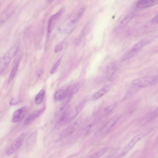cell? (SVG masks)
I'll return each mask as SVG.
<instances>
[{
  "label": "cell",
  "instance_id": "ffe728a7",
  "mask_svg": "<svg viewBox=\"0 0 158 158\" xmlns=\"http://www.w3.org/2000/svg\"><path fill=\"white\" fill-rule=\"evenodd\" d=\"M19 65V62L18 61L15 64V65L12 68L11 72H10L8 82L10 83L13 79L14 77L16 74L18 69Z\"/></svg>",
  "mask_w": 158,
  "mask_h": 158
},
{
  "label": "cell",
  "instance_id": "7a4b0ae2",
  "mask_svg": "<svg viewBox=\"0 0 158 158\" xmlns=\"http://www.w3.org/2000/svg\"><path fill=\"white\" fill-rule=\"evenodd\" d=\"M158 83V75L146 76L134 80L131 83L130 88L131 93L140 89L154 86Z\"/></svg>",
  "mask_w": 158,
  "mask_h": 158
},
{
  "label": "cell",
  "instance_id": "603a6c76",
  "mask_svg": "<svg viewBox=\"0 0 158 158\" xmlns=\"http://www.w3.org/2000/svg\"><path fill=\"white\" fill-rule=\"evenodd\" d=\"M109 147H106V148L103 149L99 152H96V153L90 156L89 158H98L100 156L103 155L105 153L109 150Z\"/></svg>",
  "mask_w": 158,
  "mask_h": 158
},
{
  "label": "cell",
  "instance_id": "d4e9b609",
  "mask_svg": "<svg viewBox=\"0 0 158 158\" xmlns=\"http://www.w3.org/2000/svg\"><path fill=\"white\" fill-rule=\"evenodd\" d=\"M116 106V104L115 103L111 105V106H109V107L106 108L104 110V114L105 115L109 114L114 109Z\"/></svg>",
  "mask_w": 158,
  "mask_h": 158
},
{
  "label": "cell",
  "instance_id": "8fae6325",
  "mask_svg": "<svg viewBox=\"0 0 158 158\" xmlns=\"http://www.w3.org/2000/svg\"><path fill=\"white\" fill-rule=\"evenodd\" d=\"M118 64L116 62L110 64L105 69V73L106 77L109 79H110L115 73L118 70Z\"/></svg>",
  "mask_w": 158,
  "mask_h": 158
},
{
  "label": "cell",
  "instance_id": "3957f363",
  "mask_svg": "<svg viewBox=\"0 0 158 158\" xmlns=\"http://www.w3.org/2000/svg\"><path fill=\"white\" fill-rule=\"evenodd\" d=\"M19 42H17L11 47L0 60V72L1 73L6 70L12 58L18 50Z\"/></svg>",
  "mask_w": 158,
  "mask_h": 158
},
{
  "label": "cell",
  "instance_id": "7c38bea8",
  "mask_svg": "<svg viewBox=\"0 0 158 158\" xmlns=\"http://www.w3.org/2000/svg\"><path fill=\"white\" fill-rule=\"evenodd\" d=\"M45 107H44L33 113L30 115L24 121V125H28L31 123L35 119L38 118L45 111Z\"/></svg>",
  "mask_w": 158,
  "mask_h": 158
},
{
  "label": "cell",
  "instance_id": "e0dca14e",
  "mask_svg": "<svg viewBox=\"0 0 158 158\" xmlns=\"http://www.w3.org/2000/svg\"><path fill=\"white\" fill-rule=\"evenodd\" d=\"M110 87L109 85H106L94 94L93 95V98L95 99H98L103 96L109 91Z\"/></svg>",
  "mask_w": 158,
  "mask_h": 158
},
{
  "label": "cell",
  "instance_id": "277c9868",
  "mask_svg": "<svg viewBox=\"0 0 158 158\" xmlns=\"http://www.w3.org/2000/svg\"><path fill=\"white\" fill-rule=\"evenodd\" d=\"M151 131V129H150V130L149 129V130L144 131L136 135L131 140L128 144L124 149L121 153L120 156H122L126 155L138 141L150 134Z\"/></svg>",
  "mask_w": 158,
  "mask_h": 158
},
{
  "label": "cell",
  "instance_id": "ac0fdd59",
  "mask_svg": "<svg viewBox=\"0 0 158 158\" xmlns=\"http://www.w3.org/2000/svg\"><path fill=\"white\" fill-rule=\"evenodd\" d=\"M45 94V90L43 89L40 90L35 97V104L37 105H39L42 103Z\"/></svg>",
  "mask_w": 158,
  "mask_h": 158
},
{
  "label": "cell",
  "instance_id": "2e32d148",
  "mask_svg": "<svg viewBox=\"0 0 158 158\" xmlns=\"http://www.w3.org/2000/svg\"><path fill=\"white\" fill-rule=\"evenodd\" d=\"M67 93V89L65 90L60 89L55 92L54 98L56 101H59L66 97Z\"/></svg>",
  "mask_w": 158,
  "mask_h": 158
},
{
  "label": "cell",
  "instance_id": "4316f807",
  "mask_svg": "<svg viewBox=\"0 0 158 158\" xmlns=\"http://www.w3.org/2000/svg\"><path fill=\"white\" fill-rule=\"evenodd\" d=\"M62 48V47L61 45H58L56 46L55 49V52H59L60 50H61Z\"/></svg>",
  "mask_w": 158,
  "mask_h": 158
},
{
  "label": "cell",
  "instance_id": "9c48e42d",
  "mask_svg": "<svg viewBox=\"0 0 158 158\" xmlns=\"http://www.w3.org/2000/svg\"><path fill=\"white\" fill-rule=\"evenodd\" d=\"M81 122V119H78L72 125L62 131L60 134V137L61 138L66 137L72 134L79 127Z\"/></svg>",
  "mask_w": 158,
  "mask_h": 158
},
{
  "label": "cell",
  "instance_id": "9a60e30c",
  "mask_svg": "<svg viewBox=\"0 0 158 158\" xmlns=\"http://www.w3.org/2000/svg\"><path fill=\"white\" fill-rule=\"evenodd\" d=\"M37 137V133L34 132L28 136L26 142V146L27 149H30L34 145Z\"/></svg>",
  "mask_w": 158,
  "mask_h": 158
},
{
  "label": "cell",
  "instance_id": "5b68a950",
  "mask_svg": "<svg viewBox=\"0 0 158 158\" xmlns=\"http://www.w3.org/2000/svg\"><path fill=\"white\" fill-rule=\"evenodd\" d=\"M119 118L118 116H115L108 121L95 133L96 137H99L105 135L114 125Z\"/></svg>",
  "mask_w": 158,
  "mask_h": 158
},
{
  "label": "cell",
  "instance_id": "8992f818",
  "mask_svg": "<svg viewBox=\"0 0 158 158\" xmlns=\"http://www.w3.org/2000/svg\"><path fill=\"white\" fill-rule=\"evenodd\" d=\"M26 136V134H23L16 138L7 149L6 151L7 155H11L20 148L23 143Z\"/></svg>",
  "mask_w": 158,
  "mask_h": 158
},
{
  "label": "cell",
  "instance_id": "6da1fadb",
  "mask_svg": "<svg viewBox=\"0 0 158 158\" xmlns=\"http://www.w3.org/2000/svg\"><path fill=\"white\" fill-rule=\"evenodd\" d=\"M85 11L81 8L71 14L64 21L58 28V31L62 33H70L75 29Z\"/></svg>",
  "mask_w": 158,
  "mask_h": 158
},
{
  "label": "cell",
  "instance_id": "44dd1931",
  "mask_svg": "<svg viewBox=\"0 0 158 158\" xmlns=\"http://www.w3.org/2000/svg\"><path fill=\"white\" fill-rule=\"evenodd\" d=\"M158 116V107L148 114L145 118V122H148L154 119Z\"/></svg>",
  "mask_w": 158,
  "mask_h": 158
},
{
  "label": "cell",
  "instance_id": "30bf717a",
  "mask_svg": "<svg viewBox=\"0 0 158 158\" xmlns=\"http://www.w3.org/2000/svg\"><path fill=\"white\" fill-rule=\"evenodd\" d=\"M158 1L153 0H142L137 1L136 6L138 8L143 9L149 8L157 4Z\"/></svg>",
  "mask_w": 158,
  "mask_h": 158
},
{
  "label": "cell",
  "instance_id": "ba28073f",
  "mask_svg": "<svg viewBox=\"0 0 158 158\" xmlns=\"http://www.w3.org/2000/svg\"><path fill=\"white\" fill-rule=\"evenodd\" d=\"M64 9H62L56 13L52 16L49 19L48 21L47 32L48 33H51L54 28L57 22L63 13Z\"/></svg>",
  "mask_w": 158,
  "mask_h": 158
},
{
  "label": "cell",
  "instance_id": "52a82bcc",
  "mask_svg": "<svg viewBox=\"0 0 158 158\" xmlns=\"http://www.w3.org/2000/svg\"><path fill=\"white\" fill-rule=\"evenodd\" d=\"M28 111L27 106H24L15 111L12 116V121L14 123L21 121L24 118Z\"/></svg>",
  "mask_w": 158,
  "mask_h": 158
},
{
  "label": "cell",
  "instance_id": "4fadbf2b",
  "mask_svg": "<svg viewBox=\"0 0 158 158\" xmlns=\"http://www.w3.org/2000/svg\"><path fill=\"white\" fill-rule=\"evenodd\" d=\"M70 99H67L56 110L54 116L56 118H60L67 110Z\"/></svg>",
  "mask_w": 158,
  "mask_h": 158
},
{
  "label": "cell",
  "instance_id": "d6986e66",
  "mask_svg": "<svg viewBox=\"0 0 158 158\" xmlns=\"http://www.w3.org/2000/svg\"><path fill=\"white\" fill-rule=\"evenodd\" d=\"M137 52L133 50L132 49H131L130 50L128 51L122 57L121 59V61H124L130 59V58L132 57L133 56H134Z\"/></svg>",
  "mask_w": 158,
  "mask_h": 158
},
{
  "label": "cell",
  "instance_id": "7402d4cb",
  "mask_svg": "<svg viewBox=\"0 0 158 158\" xmlns=\"http://www.w3.org/2000/svg\"><path fill=\"white\" fill-rule=\"evenodd\" d=\"M133 17L132 14H129L126 17L124 18L121 22L120 24V27L123 28L128 23Z\"/></svg>",
  "mask_w": 158,
  "mask_h": 158
},
{
  "label": "cell",
  "instance_id": "484cf974",
  "mask_svg": "<svg viewBox=\"0 0 158 158\" xmlns=\"http://www.w3.org/2000/svg\"><path fill=\"white\" fill-rule=\"evenodd\" d=\"M151 22L154 24L158 23V15H156L152 19Z\"/></svg>",
  "mask_w": 158,
  "mask_h": 158
},
{
  "label": "cell",
  "instance_id": "5bb4252c",
  "mask_svg": "<svg viewBox=\"0 0 158 158\" xmlns=\"http://www.w3.org/2000/svg\"><path fill=\"white\" fill-rule=\"evenodd\" d=\"M152 39V38H144L138 42L132 47V49L134 51L138 52V51L141 49L142 48L150 43L151 42Z\"/></svg>",
  "mask_w": 158,
  "mask_h": 158
},
{
  "label": "cell",
  "instance_id": "cb8c5ba5",
  "mask_svg": "<svg viewBox=\"0 0 158 158\" xmlns=\"http://www.w3.org/2000/svg\"><path fill=\"white\" fill-rule=\"evenodd\" d=\"M62 57H60L59 59H58L55 63L54 64V66L52 68H51L50 71V73L51 74H52L54 73L55 72L57 69L58 67L59 66V65H60L61 62L62 58Z\"/></svg>",
  "mask_w": 158,
  "mask_h": 158
}]
</instances>
